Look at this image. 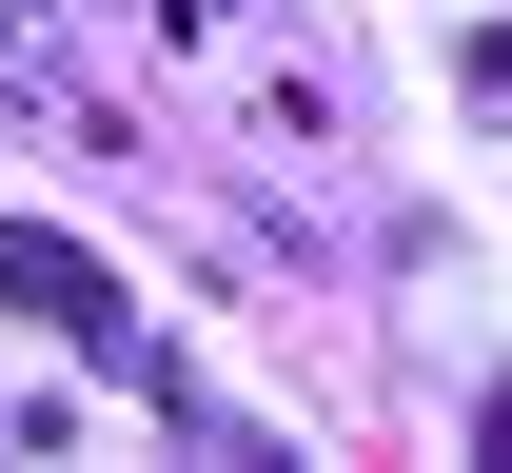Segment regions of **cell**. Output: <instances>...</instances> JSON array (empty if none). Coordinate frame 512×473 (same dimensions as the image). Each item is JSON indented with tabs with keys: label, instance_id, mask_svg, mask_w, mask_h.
I'll return each instance as SVG.
<instances>
[{
	"label": "cell",
	"instance_id": "cell-1",
	"mask_svg": "<svg viewBox=\"0 0 512 473\" xmlns=\"http://www.w3.org/2000/svg\"><path fill=\"white\" fill-rule=\"evenodd\" d=\"M0 296H20V316H60V336H119V296H99V257H79V237H40V217L0 237Z\"/></svg>",
	"mask_w": 512,
	"mask_h": 473
},
{
	"label": "cell",
	"instance_id": "cell-2",
	"mask_svg": "<svg viewBox=\"0 0 512 473\" xmlns=\"http://www.w3.org/2000/svg\"><path fill=\"white\" fill-rule=\"evenodd\" d=\"M493 454H512V395H493Z\"/></svg>",
	"mask_w": 512,
	"mask_h": 473
}]
</instances>
